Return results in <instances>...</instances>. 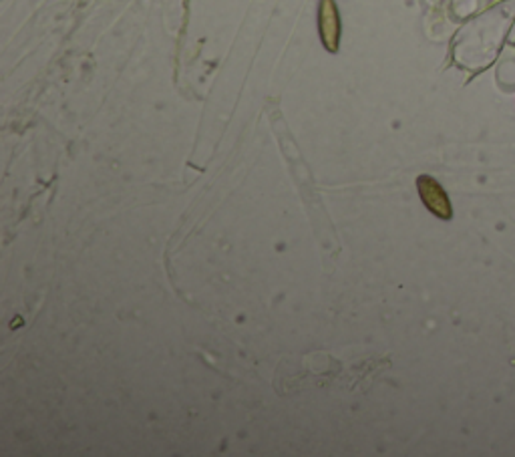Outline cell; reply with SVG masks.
Masks as SVG:
<instances>
[{"mask_svg": "<svg viewBox=\"0 0 515 457\" xmlns=\"http://www.w3.org/2000/svg\"><path fill=\"white\" fill-rule=\"evenodd\" d=\"M319 31L321 41L329 53H339L341 48V13L334 0H321L319 6Z\"/></svg>", "mask_w": 515, "mask_h": 457, "instance_id": "1", "label": "cell"}, {"mask_svg": "<svg viewBox=\"0 0 515 457\" xmlns=\"http://www.w3.org/2000/svg\"><path fill=\"white\" fill-rule=\"evenodd\" d=\"M417 187H419V196L423 204L427 206V210L431 214H435L441 220H451L453 218V207L447 194L441 187V184L435 180L431 175H421L417 180Z\"/></svg>", "mask_w": 515, "mask_h": 457, "instance_id": "2", "label": "cell"}]
</instances>
